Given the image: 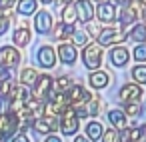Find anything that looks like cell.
Returning <instances> with one entry per match:
<instances>
[{
  "label": "cell",
  "mask_w": 146,
  "mask_h": 142,
  "mask_svg": "<svg viewBox=\"0 0 146 142\" xmlns=\"http://www.w3.org/2000/svg\"><path fill=\"white\" fill-rule=\"evenodd\" d=\"M126 38H128L126 30H122V28H102L96 44L100 48H104V46H112V44H122Z\"/></svg>",
  "instance_id": "obj_1"
},
{
  "label": "cell",
  "mask_w": 146,
  "mask_h": 142,
  "mask_svg": "<svg viewBox=\"0 0 146 142\" xmlns=\"http://www.w3.org/2000/svg\"><path fill=\"white\" fill-rule=\"evenodd\" d=\"M82 64H84L88 70H92V72H96V70L100 68V64H102V48H100L96 42L88 44V46L82 50Z\"/></svg>",
  "instance_id": "obj_2"
},
{
  "label": "cell",
  "mask_w": 146,
  "mask_h": 142,
  "mask_svg": "<svg viewBox=\"0 0 146 142\" xmlns=\"http://www.w3.org/2000/svg\"><path fill=\"white\" fill-rule=\"evenodd\" d=\"M52 86H54V80H52V76L50 74H40L38 76V80H36V84L32 86V98L34 100H40L42 102V98L44 96H50V92H52Z\"/></svg>",
  "instance_id": "obj_3"
},
{
  "label": "cell",
  "mask_w": 146,
  "mask_h": 142,
  "mask_svg": "<svg viewBox=\"0 0 146 142\" xmlns=\"http://www.w3.org/2000/svg\"><path fill=\"white\" fill-rule=\"evenodd\" d=\"M58 122H60V130H62L64 136H74L78 132V126H80L78 124V118L74 114V106H68V110L62 114V118Z\"/></svg>",
  "instance_id": "obj_4"
},
{
  "label": "cell",
  "mask_w": 146,
  "mask_h": 142,
  "mask_svg": "<svg viewBox=\"0 0 146 142\" xmlns=\"http://www.w3.org/2000/svg\"><path fill=\"white\" fill-rule=\"evenodd\" d=\"M66 98H68V104L70 106H76V104H88L90 98H92V92H88L84 86L80 84H72V88L66 92Z\"/></svg>",
  "instance_id": "obj_5"
},
{
  "label": "cell",
  "mask_w": 146,
  "mask_h": 142,
  "mask_svg": "<svg viewBox=\"0 0 146 142\" xmlns=\"http://www.w3.org/2000/svg\"><path fill=\"white\" fill-rule=\"evenodd\" d=\"M20 64V52L16 46H0V66L2 68H12Z\"/></svg>",
  "instance_id": "obj_6"
},
{
  "label": "cell",
  "mask_w": 146,
  "mask_h": 142,
  "mask_svg": "<svg viewBox=\"0 0 146 142\" xmlns=\"http://www.w3.org/2000/svg\"><path fill=\"white\" fill-rule=\"evenodd\" d=\"M140 96H142V88H140L138 84H134V82L124 84V86L120 88V92H118V98H120V102H124V104L138 102Z\"/></svg>",
  "instance_id": "obj_7"
},
{
  "label": "cell",
  "mask_w": 146,
  "mask_h": 142,
  "mask_svg": "<svg viewBox=\"0 0 146 142\" xmlns=\"http://www.w3.org/2000/svg\"><path fill=\"white\" fill-rule=\"evenodd\" d=\"M54 26V20H52V14L48 10H38L36 16H34V28L38 34H50Z\"/></svg>",
  "instance_id": "obj_8"
},
{
  "label": "cell",
  "mask_w": 146,
  "mask_h": 142,
  "mask_svg": "<svg viewBox=\"0 0 146 142\" xmlns=\"http://www.w3.org/2000/svg\"><path fill=\"white\" fill-rule=\"evenodd\" d=\"M56 58H58V56H56V50H54L52 46H48V44L40 46L38 52H36V60H38V64H40L42 68H54Z\"/></svg>",
  "instance_id": "obj_9"
},
{
  "label": "cell",
  "mask_w": 146,
  "mask_h": 142,
  "mask_svg": "<svg viewBox=\"0 0 146 142\" xmlns=\"http://www.w3.org/2000/svg\"><path fill=\"white\" fill-rule=\"evenodd\" d=\"M32 128H34V130H36L38 134H46V136H50V134H52L54 130H58V128H60V122H58V118L42 116V118L34 120Z\"/></svg>",
  "instance_id": "obj_10"
},
{
  "label": "cell",
  "mask_w": 146,
  "mask_h": 142,
  "mask_svg": "<svg viewBox=\"0 0 146 142\" xmlns=\"http://www.w3.org/2000/svg\"><path fill=\"white\" fill-rule=\"evenodd\" d=\"M124 4V10L118 12V22H120V28L126 30L128 26L134 24V20L138 18V12H136V6L138 4H128V2H122Z\"/></svg>",
  "instance_id": "obj_11"
},
{
  "label": "cell",
  "mask_w": 146,
  "mask_h": 142,
  "mask_svg": "<svg viewBox=\"0 0 146 142\" xmlns=\"http://www.w3.org/2000/svg\"><path fill=\"white\" fill-rule=\"evenodd\" d=\"M94 14H96V18H98L100 22H114L116 16H118L116 6H114L112 2H100V4L96 6Z\"/></svg>",
  "instance_id": "obj_12"
},
{
  "label": "cell",
  "mask_w": 146,
  "mask_h": 142,
  "mask_svg": "<svg viewBox=\"0 0 146 142\" xmlns=\"http://www.w3.org/2000/svg\"><path fill=\"white\" fill-rule=\"evenodd\" d=\"M72 34H74V26H68V24H64V22H56V24L52 26V30H50V36H52V40H56V42H64V40L72 38Z\"/></svg>",
  "instance_id": "obj_13"
},
{
  "label": "cell",
  "mask_w": 146,
  "mask_h": 142,
  "mask_svg": "<svg viewBox=\"0 0 146 142\" xmlns=\"http://www.w3.org/2000/svg\"><path fill=\"white\" fill-rule=\"evenodd\" d=\"M56 56L60 58V62L62 64H66V66H72L74 62H76V56H78V52H76V46H72V44H60L58 46V52H56Z\"/></svg>",
  "instance_id": "obj_14"
},
{
  "label": "cell",
  "mask_w": 146,
  "mask_h": 142,
  "mask_svg": "<svg viewBox=\"0 0 146 142\" xmlns=\"http://www.w3.org/2000/svg\"><path fill=\"white\" fill-rule=\"evenodd\" d=\"M128 60H130V52H128V48H124V46H116V48L110 50V62H112L114 68H122V66H126Z\"/></svg>",
  "instance_id": "obj_15"
},
{
  "label": "cell",
  "mask_w": 146,
  "mask_h": 142,
  "mask_svg": "<svg viewBox=\"0 0 146 142\" xmlns=\"http://www.w3.org/2000/svg\"><path fill=\"white\" fill-rule=\"evenodd\" d=\"M108 82H110V76H108V72H104V70H96V72H92V74L88 76V84H90L94 90L106 88Z\"/></svg>",
  "instance_id": "obj_16"
},
{
  "label": "cell",
  "mask_w": 146,
  "mask_h": 142,
  "mask_svg": "<svg viewBox=\"0 0 146 142\" xmlns=\"http://www.w3.org/2000/svg\"><path fill=\"white\" fill-rule=\"evenodd\" d=\"M76 14H78V20L80 22H84V24H88L92 18H94V6H92V2H76Z\"/></svg>",
  "instance_id": "obj_17"
},
{
  "label": "cell",
  "mask_w": 146,
  "mask_h": 142,
  "mask_svg": "<svg viewBox=\"0 0 146 142\" xmlns=\"http://www.w3.org/2000/svg\"><path fill=\"white\" fill-rule=\"evenodd\" d=\"M30 38H32V34H30V30L26 26H20V28H16L12 32V42L16 46H20V48L26 46V44H30Z\"/></svg>",
  "instance_id": "obj_18"
},
{
  "label": "cell",
  "mask_w": 146,
  "mask_h": 142,
  "mask_svg": "<svg viewBox=\"0 0 146 142\" xmlns=\"http://www.w3.org/2000/svg\"><path fill=\"white\" fill-rule=\"evenodd\" d=\"M76 20H78V14H76V2L64 4V8H62V22L68 24V26H74Z\"/></svg>",
  "instance_id": "obj_19"
},
{
  "label": "cell",
  "mask_w": 146,
  "mask_h": 142,
  "mask_svg": "<svg viewBox=\"0 0 146 142\" xmlns=\"http://www.w3.org/2000/svg\"><path fill=\"white\" fill-rule=\"evenodd\" d=\"M102 134H104V128H102V124L98 120H90L86 124V138L88 140H100Z\"/></svg>",
  "instance_id": "obj_20"
},
{
  "label": "cell",
  "mask_w": 146,
  "mask_h": 142,
  "mask_svg": "<svg viewBox=\"0 0 146 142\" xmlns=\"http://www.w3.org/2000/svg\"><path fill=\"white\" fill-rule=\"evenodd\" d=\"M126 36L132 40V42H138V44H144L146 42V26L144 24H134L130 32H126Z\"/></svg>",
  "instance_id": "obj_21"
},
{
  "label": "cell",
  "mask_w": 146,
  "mask_h": 142,
  "mask_svg": "<svg viewBox=\"0 0 146 142\" xmlns=\"http://www.w3.org/2000/svg\"><path fill=\"white\" fill-rule=\"evenodd\" d=\"M36 8H38L36 0H20V2L16 4V10H18V14H22V16H30V14H34Z\"/></svg>",
  "instance_id": "obj_22"
},
{
  "label": "cell",
  "mask_w": 146,
  "mask_h": 142,
  "mask_svg": "<svg viewBox=\"0 0 146 142\" xmlns=\"http://www.w3.org/2000/svg\"><path fill=\"white\" fill-rule=\"evenodd\" d=\"M88 40H90V36H88V32H86V30H82V28H74L72 42H70L72 46H84V48H86V46L90 44Z\"/></svg>",
  "instance_id": "obj_23"
},
{
  "label": "cell",
  "mask_w": 146,
  "mask_h": 142,
  "mask_svg": "<svg viewBox=\"0 0 146 142\" xmlns=\"http://www.w3.org/2000/svg\"><path fill=\"white\" fill-rule=\"evenodd\" d=\"M38 72L34 70V68H24L22 72H20V82H22V86H34L36 84V80H38Z\"/></svg>",
  "instance_id": "obj_24"
},
{
  "label": "cell",
  "mask_w": 146,
  "mask_h": 142,
  "mask_svg": "<svg viewBox=\"0 0 146 142\" xmlns=\"http://www.w3.org/2000/svg\"><path fill=\"white\" fill-rule=\"evenodd\" d=\"M108 120H110V124H112L114 128H122V126L126 124V116H124V112L118 110V108H112V110L108 112Z\"/></svg>",
  "instance_id": "obj_25"
},
{
  "label": "cell",
  "mask_w": 146,
  "mask_h": 142,
  "mask_svg": "<svg viewBox=\"0 0 146 142\" xmlns=\"http://www.w3.org/2000/svg\"><path fill=\"white\" fill-rule=\"evenodd\" d=\"M130 76H132V80H134V84H146V64H136L134 68H132V72H130Z\"/></svg>",
  "instance_id": "obj_26"
},
{
  "label": "cell",
  "mask_w": 146,
  "mask_h": 142,
  "mask_svg": "<svg viewBox=\"0 0 146 142\" xmlns=\"http://www.w3.org/2000/svg\"><path fill=\"white\" fill-rule=\"evenodd\" d=\"M54 84H56L58 92H68V90L72 88V80H70V76H58V78L54 80Z\"/></svg>",
  "instance_id": "obj_27"
},
{
  "label": "cell",
  "mask_w": 146,
  "mask_h": 142,
  "mask_svg": "<svg viewBox=\"0 0 146 142\" xmlns=\"http://www.w3.org/2000/svg\"><path fill=\"white\" fill-rule=\"evenodd\" d=\"M124 116H132V118H136V116H140L142 114V106L138 104V102H132V104H124Z\"/></svg>",
  "instance_id": "obj_28"
},
{
  "label": "cell",
  "mask_w": 146,
  "mask_h": 142,
  "mask_svg": "<svg viewBox=\"0 0 146 142\" xmlns=\"http://www.w3.org/2000/svg\"><path fill=\"white\" fill-rule=\"evenodd\" d=\"M132 56H134L136 62L144 64V62H146V44H136L134 50H132Z\"/></svg>",
  "instance_id": "obj_29"
},
{
  "label": "cell",
  "mask_w": 146,
  "mask_h": 142,
  "mask_svg": "<svg viewBox=\"0 0 146 142\" xmlns=\"http://www.w3.org/2000/svg\"><path fill=\"white\" fill-rule=\"evenodd\" d=\"M86 110H88V116H96V114L100 112V100H98L96 96H92L90 102L86 104Z\"/></svg>",
  "instance_id": "obj_30"
},
{
  "label": "cell",
  "mask_w": 146,
  "mask_h": 142,
  "mask_svg": "<svg viewBox=\"0 0 146 142\" xmlns=\"http://www.w3.org/2000/svg\"><path fill=\"white\" fill-rule=\"evenodd\" d=\"M100 140H102V142H118V130H116V128L104 130V134H102Z\"/></svg>",
  "instance_id": "obj_31"
},
{
  "label": "cell",
  "mask_w": 146,
  "mask_h": 142,
  "mask_svg": "<svg viewBox=\"0 0 146 142\" xmlns=\"http://www.w3.org/2000/svg\"><path fill=\"white\" fill-rule=\"evenodd\" d=\"M8 26H10V18H8V14L0 12V36H2V34H6Z\"/></svg>",
  "instance_id": "obj_32"
},
{
  "label": "cell",
  "mask_w": 146,
  "mask_h": 142,
  "mask_svg": "<svg viewBox=\"0 0 146 142\" xmlns=\"http://www.w3.org/2000/svg\"><path fill=\"white\" fill-rule=\"evenodd\" d=\"M118 142H132V132H130V126H128V128L118 130Z\"/></svg>",
  "instance_id": "obj_33"
},
{
  "label": "cell",
  "mask_w": 146,
  "mask_h": 142,
  "mask_svg": "<svg viewBox=\"0 0 146 142\" xmlns=\"http://www.w3.org/2000/svg\"><path fill=\"white\" fill-rule=\"evenodd\" d=\"M10 90H12L10 80H8V82H0V98H6V96L10 94Z\"/></svg>",
  "instance_id": "obj_34"
},
{
  "label": "cell",
  "mask_w": 146,
  "mask_h": 142,
  "mask_svg": "<svg viewBox=\"0 0 146 142\" xmlns=\"http://www.w3.org/2000/svg\"><path fill=\"white\" fill-rule=\"evenodd\" d=\"M74 114H76V118H78V120L88 118V110H86V106H82V108H74Z\"/></svg>",
  "instance_id": "obj_35"
},
{
  "label": "cell",
  "mask_w": 146,
  "mask_h": 142,
  "mask_svg": "<svg viewBox=\"0 0 146 142\" xmlns=\"http://www.w3.org/2000/svg\"><path fill=\"white\" fill-rule=\"evenodd\" d=\"M12 142H30V140H28V136L24 132H20V134H14L12 136Z\"/></svg>",
  "instance_id": "obj_36"
},
{
  "label": "cell",
  "mask_w": 146,
  "mask_h": 142,
  "mask_svg": "<svg viewBox=\"0 0 146 142\" xmlns=\"http://www.w3.org/2000/svg\"><path fill=\"white\" fill-rule=\"evenodd\" d=\"M14 6V2H10V0H0V12L2 10H8V8H12Z\"/></svg>",
  "instance_id": "obj_37"
},
{
  "label": "cell",
  "mask_w": 146,
  "mask_h": 142,
  "mask_svg": "<svg viewBox=\"0 0 146 142\" xmlns=\"http://www.w3.org/2000/svg\"><path fill=\"white\" fill-rule=\"evenodd\" d=\"M46 142H62L58 136H54V134H50V136H46Z\"/></svg>",
  "instance_id": "obj_38"
},
{
  "label": "cell",
  "mask_w": 146,
  "mask_h": 142,
  "mask_svg": "<svg viewBox=\"0 0 146 142\" xmlns=\"http://www.w3.org/2000/svg\"><path fill=\"white\" fill-rule=\"evenodd\" d=\"M74 142H88V138H86V136H76Z\"/></svg>",
  "instance_id": "obj_39"
},
{
  "label": "cell",
  "mask_w": 146,
  "mask_h": 142,
  "mask_svg": "<svg viewBox=\"0 0 146 142\" xmlns=\"http://www.w3.org/2000/svg\"><path fill=\"white\" fill-rule=\"evenodd\" d=\"M142 130H144V132H146V124H142Z\"/></svg>",
  "instance_id": "obj_40"
}]
</instances>
